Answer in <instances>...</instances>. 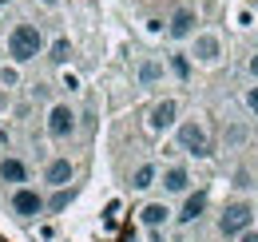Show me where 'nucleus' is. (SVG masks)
Masks as SVG:
<instances>
[{
    "mask_svg": "<svg viewBox=\"0 0 258 242\" xmlns=\"http://www.w3.org/2000/svg\"><path fill=\"white\" fill-rule=\"evenodd\" d=\"M4 48H8L12 64H32L40 56V48H44V36H40L36 24H16V28L8 32V44Z\"/></svg>",
    "mask_w": 258,
    "mask_h": 242,
    "instance_id": "obj_1",
    "label": "nucleus"
},
{
    "mask_svg": "<svg viewBox=\"0 0 258 242\" xmlns=\"http://www.w3.org/2000/svg\"><path fill=\"white\" fill-rule=\"evenodd\" d=\"M8 207H12V214H16V218H24V222L48 211L44 195H40V191H32L28 183H24V187H12V199H8Z\"/></svg>",
    "mask_w": 258,
    "mask_h": 242,
    "instance_id": "obj_2",
    "label": "nucleus"
},
{
    "mask_svg": "<svg viewBox=\"0 0 258 242\" xmlns=\"http://www.w3.org/2000/svg\"><path fill=\"white\" fill-rule=\"evenodd\" d=\"M250 222H254L250 203H230V207L219 214V234H226V238H238V234H242Z\"/></svg>",
    "mask_w": 258,
    "mask_h": 242,
    "instance_id": "obj_3",
    "label": "nucleus"
},
{
    "mask_svg": "<svg viewBox=\"0 0 258 242\" xmlns=\"http://www.w3.org/2000/svg\"><path fill=\"white\" fill-rule=\"evenodd\" d=\"M179 147H183L187 155H195V159H207V155H211V139H207V127H203V123H195V119L179 123Z\"/></svg>",
    "mask_w": 258,
    "mask_h": 242,
    "instance_id": "obj_4",
    "label": "nucleus"
},
{
    "mask_svg": "<svg viewBox=\"0 0 258 242\" xmlns=\"http://www.w3.org/2000/svg\"><path fill=\"white\" fill-rule=\"evenodd\" d=\"M44 127H48V135H52V139H72V135H76V111H72L68 103H52Z\"/></svg>",
    "mask_w": 258,
    "mask_h": 242,
    "instance_id": "obj_5",
    "label": "nucleus"
},
{
    "mask_svg": "<svg viewBox=\"0 0 258 242\" xmlns=\"http://www.w3.org/2000/svg\"><path fill=\"white\" fill-rule=\"evenodd\" d=\"M159 187H163V195H187L191 191V171L183 163H175V167L159 171Z\"/></svg>",
    "mask_w": 258,
    "mask_h": 242,
    "instance_id": "obj_6",
    "label": "nucleus"
},
{
    "mask_svg": "<svg viewBox=\"0 0 258 242\" xmlns=\"http://www.w3.org/2000/svg\"><path fill=\"white\" fill-rule=\"evenodd\" d=\"M175 119H179V103H175V99H159V103L151 107V115H147V127H151L155 135H163V131H171Z\"/></svg>",
    "mask_w": 258,
    "mask_h": 242,
    "instance_id": "obj_7",
    "label": "nucleus"
},
{
    "mask_svg": "<svg viewBox=\"0 0 258 242\" xmlns=\"http://www.w3.org/2000/svg\"><path fill=\"white\" fill-rule=\"evenodd\" d=\"M223 56V44H219V36L215 32H199L195 36V44H191V60H199V64H215Z\"/></svg>",
    "mask_w": 258,
    "mask_h": 242,
    "instance_id": "obj_8",
    "label": "nucleus"
},
{
    "mask_svg": "<svg viewBox=\"0 0 258 242\" xmlns=\"http://www.w3.org/2000/svg\"><path fill=\"white\" fill-rule=\"evenodd\" d=\"M68 183H76V163L72 159H52L48 167H44V187H68Z\"/></svg>",
    "mask_w": 258,
    "mask_h": 242,
    "instance_id": "obj_9",
    "label": "nucleus"
},
{
    "mask_svg": "<svg viewBox=\"0 0 258 242\" xmlns=\"http://www.w3.org/2000/svg\"><path fill=\"white\" fill-rule=\"evenodd\" d=\"M203 211H207V191H187V199H183V207L175 214V222H179V226H191V222H199Z\"/></svg>",
    "mask_w": 258,
    "mask_h": 242,
    "instance_id": "obj_10",
    "label": "nucleus"
},
{
    "mask_svg": "<svg viewBox=\"0 0 258 242\" xmlns=\"http://www.w3.org/2000/svg\"><path fill=\"white\" fill-rule=\"evenodd\" d=\"M195 24H199V16H195L191 8H175L171 12V24H167V36L171 40H187V36H195Z\"/></svg>",
    "mask_w": 258,
    "mask_h": 242,
    "instance_id": "obj_11",
    "label": "nucleus"
},
{
    "mask_svg": "<svg viewBox=\"0 0 258 242\" xmlns=\"http://www.w3.org/2000/svg\"><path fill=\"white\" fill-rule=\"evenodd\" d=\"M0 183H8V187H24V183H28V163L16 159V155H4V159H0Z\"/></svg>",
    "mask_w": 258,
    "mask_h": 242,
    "instance_id": "obj_12",
    "label": "nucleus"
},
{
    "mask_svg": "<svg viewBox=\"0 0 258 242\" xmlns=\"http://www.w3.org/2000/svg\"><path fill=\"white\" fill-rule=\"evenodd\" d=\"M171 218H175V214H171V207H167V203H147V207L139 211V222H143L147 230H163Z\"/></svg>",
    "mask_w": 258,
    "mask_h": 242,
    "instance_id": "obj_13",
    "label": "nucleus"
},
{
    "mask_svg": "<svg viewBox=\"0 0 258 242\" xmlns=\"http://www.w3.org/2000/svg\"><path fill=\"white\" fill-rule=\"evenodd\" d=\"M76 203V183H68V187H56V195L48 199V214H60V211H68Z\"/></svg>",
    "mask_w": 258,
    "mask_h": 242,
    "instance_id": "obj_14",
    "label": "nucleus"
},
{
    "mask_svg": "<svg viewBox=\"0 0 258 242\" xmlns=\"http://www.w3.org/2000/svg\"><path fill=\"white\" fill-rule=\"evenodd\" d=\"M155 183H159V171H155L151 163L135 167V175H131V187H135V191H147V187H155Z\"/></svg>",
    "mask_w": 258,
    "mask_h": 242,
    "instance_id": "obj_15",
    "label": "nucleus"
},
{
    "mask_svg": "<svg viewBox=\"0 0 258 242\" xmlns=\"http://www.w3.org/2000/svg\"><path fill=\"white\" fill-rule=\"evenodd\" d=\"M163 80V64L159 60H143L139 64V84L143 88H151V84H159Z\"/></svg>",
    "mask_w": 258,
    "mask_h": 242,
    "instance_id": "obj_16",
    "label": "nucleus"
},
{
    "mask_svg": "<svg viewBox=\"0 0 258 242\" xmlns=\"http://www.w3.org/2000/svg\"><path fill=\"white\" fill-rule=\"evenodd\" d=\"M48 60L56 64V68H64V64L72 60V40H64V36H60V40L52 44V52H48Z\"/></svg>",
    "mask_w": 258,
    "mask_h": 242,
    "instance_id": "obj_17",
    "label": "nucleus"
},
{
    "mask_svg": "<svg viewBox=\"0 0 258 242\" xmlns=\"http://www.w3.org/2000/svg\"><path fill=\"white\" fill-rule=\"evenodd\" d=\"M171 72H175L179 80H187V76H191V60H187V56H171Z\"/></svg>",
    "mask_w": 258,
    "mask_h": 242,
    "instance_id": "obj_18",
    "label": "nucleus"
},
{
    "mask_svg": "<svg viewBox=\"0 0 258 242\" xmlns=\"http://www.w3.org/2000/svg\"><path fill=\"white\" fill-rule=\"evenodd\" d=\"M0 84H4V88H16V84H20V72H16V64H12V68H0Z\"/></svg>",
    "mask_w": 258,
    "mask_h": 242,
    "instance_id": "obj_19",
    "label": "nucleus"
},
{
    "mask_svg": "<svg viewBox=\"0 0 258 242\" xmlns=\"http://www.w3.org/2000/svg\"><path fill=\"white\" fill-rule=\"evenodd\" d=\"M246 107H250V115L258 119V84H254V88H246Z\"/></svg>",
    "mask_w": 258,
    "mask_h": 242,
    "instance_id": "obj_20",
    "label": "nucleus"
},
{
    "mask_svg": "<svg viewBox=\"0 0 258 242\" xmlns=\"http://www.w3.org/2000/svg\"><path fill=\"white\" fill-rule=\"evenodd\" d=\"M234 242H258V230H250V226H246V230H242V234H238Z\"/></svg>",
    "mask_w": 258,
    "mask_h": 242,
    "instance_id": "obj_21",
    "label": "nucleus"
},
{
    "mask_svg": "<svg viewBox=\"0 0 258 242\" xmlns=\"http://www.w3.org/2000/svg\"><path fill=\"white\" fill-rule=\"evenodd\" d=\"M246 72H250V76H254V80H258V52H254V56H250V60H246Z\"/></svg>",
    "mask_w": 258,
    "mask_h": 242,
    "instance_id": "obj_22",
    "label": "nucleus"
},
{
    "mask_svg": "<svg viewBox=\"0 0 258 242\" xmlns=\"http://www.w3.org/2000/svg\"><path fill=\"white\" fill-rule=\"evenodd\" d=\"M40 4H44V8H56V4H60V0H40Z\"/></svg>",
    "mask_w": 258,
    "mask_h": 242,
    "instance_id": "obj_23",
    "label": "nucleus"
},
{
    "mask_svg": "<svg viewBox=\"0 0 258 242\" xmlns=\"http://www.w3.org/2000/svg\"><path fill=\"white\" fill-rule=\"evenodd\" d=\"M4 4H12V0H0V8H4Z\"/></svg>",
    "mask_w": 258,
    "mask_h": 242,
    "instance_id": "obj_24",
    "label": "nucleus"
}]
</instances>
